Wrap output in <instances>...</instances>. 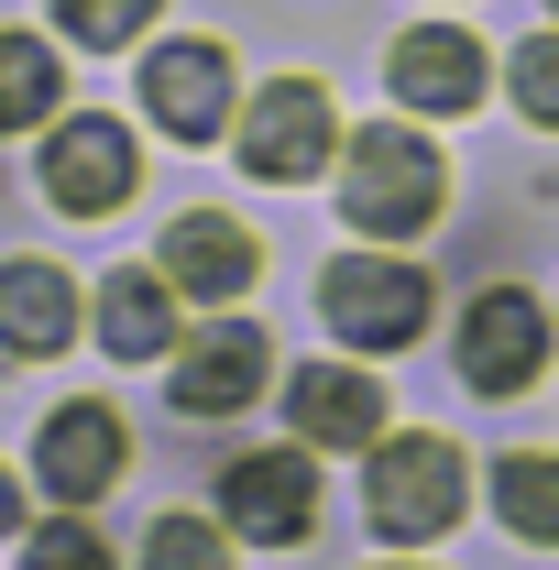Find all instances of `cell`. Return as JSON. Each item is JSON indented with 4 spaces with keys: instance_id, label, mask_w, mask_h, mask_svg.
<instances>
[{
    "instance_id": "1",
    "label": "cell",
    "mask_w": 559,
    "mask_h": 570,
    "mask_svg": "<svg viewBox=\"0 0 559 570\" xmlns=\"http://www.w3.org/2000/svg\"><path fill=\"white\" fill-rule=\"evenodd\" d=\"M439 198H450V165L428 154L418 132H362L351 142V165H341V209L351 230H373V242H406V230H428L439 219Z\"/></svg>"
},
{
    "instance_id": "2",
    "label": "cell",
    "mask_w": 559,
    "mask_h": 570,
    "mask_svg": "<svg viewBox=\"0 0 559 570\" xmlns=\"http://www.w3.org/2000/svg\"><path fill=\"white\" fill-rule=\"evenodd\" d=\"M461 494H472V472H461V450L450 439H384L373 450V472H362V515H373V538H439V527H461Z\"/></svg>"
},
{
    "instance_id": "3",
    "label": "cell",
    "mask_w": 559,
    "mask_h": 570,
    "mask_svg": "<svg viewBox=\"0 0 559 570\" xmlns=\"http://www.w3.org/2000/svg\"><path fill=\"white\" fill-rule=\"evenodd\" d=\"M318 307H330V330L351 352H406L428 330V275L418 264H384V253H341L318 275Z\"/></svg>"
},
{
    "instance_id": "4",
    "label": "cell",
    "mask_w": 559,
    "mask_h": 570,
    "mask_svg": "<svg viewBox=\"0 0 559 570\" xmlns=\"http://www.w3.org/2000/svg\"><path fill=\"white\" fill-rule=\"evenodd\" d=\"M219 527L253 538V549H296V538L318 527V472H307V450H242V461L219 472Z\"/></svg>"
},
{
    "instance_id": "5",
    "label": "cell",
    "mask_w": 559,
    "mask_h": 570,
    "mask_svg": "<svg viewBox=\"0 0 559 570\" xmlns=\"http://www.w3.org/2000/svg\"><path fill=\"white\" fill-rule=\"evenodd\" d=\"M133 176H143V154H133V132H121L110 110L56 121V142H45V198H56L67 219H110L121 198H133Z\"/></svg>"
},
{
    "instance_id": "6",
    "label": "cell",
    "mask_w": 559,
    "mask_h": 570,
    "mask_svg": "<svg viewBox=\"0 0 559 570\" xmlns=\"http://www.w3.org/2000/svg\"><path fill=\"white\" fill-rule=\"evenodd\" d=\"M538 362H549V307H538L527 285L472 296V318H461V384H472V395H527Z\"/></svg>"
},
{
    "instance_id": "7",
    "label": "cell",
    "mask_w": 559,
    "mask_h": 570,
    "mask_svg": "<svg viewBox=\"0 0 559 570\" xmlns=\"http://www.w3.org/2000/svg\"><path fill=\"white\" fill-rule=\"evenodd\" d=\"M242 165H253L264 187L318 176V165H330V88H318V77H275V88L242 110Z\"/></svg>"
},
{
    "instance_id": "8",
    "label": "cell",
    "mask_w": 559,
    "mask_h": 570,
    "mask_svg": "<svg viewBox=\"0 0 559 570\" xmlns=\"http://www.w3.org/2000/svg\"><path fill=\"white\" fill-rule=\"evenodd\" d=\"M264 373H275L264 330H253V318H219V330H198V341L176 352V406H187V417H242V406L264 395Z\"/></svg>"
},
{
    "instance_id": "9",
    "label": "cell",
    "mask_w": 559,
    "mask_h": 570,
    "mask_svg": "<svg viewBox=\"0 0 559 570\" xmlns=\"http://www.w3.org/2000/svg\"><path fill=\"white\" fill-rule=\"evenodd\" d=\"M285 417L307 428L318 450H362V461H373V450H384V417H395V406H384V384H373V373L307 362V373H285Z\"/></svg>"
},
{
    "instance_id": "10",
    "label": "cell",
    "mask_w": 559,
    "mask_h": 570,
    "mask_svg": "<svg viewBox=\"0 0 559 570\" xmlns=\"http://www.w3.org/2000/svg\"><path fill=\"white\" fill-rule=\"evenodd\" d=\"M143 99H154V121L176 142H209L219 121H231V56L198 45V33H187V45H154V56H143Z\"/></svg>"
},
{
    "instance_id": "11",
    "label": "cell",
    "mask_w": 559,
    "mask_h": 570,
    "mask_svg": "<svg viewBox=\"0 0 559 570\" xmlns=\"http://www.w3.org/2000/svg\"><path fill=\"white\" fill-rule=\"evenodd\" d=\"M121 461H133V439H121L110 406H56L45 439H33V472H45V494H56V504L110 494V472H121Z\"/></svg>"
},
{
    "instance_id": "12",
    "label": "cell",
    "mask_w": 559,
    "mask_h": 570,
    "mask_svg": "<svg viewBox=\"0 0 559 570\" xmlns=\"http://www.w3.org/2000/svg\"><path fill=\"white\" fill-rule=\"evenodd\" d=\"M384 77H395L406 110H472V99H483V45H472L461 22H418V33H395Z\"/></svg>"
},
{
    "instance_id": "13",
    "label": "cell",
    "mask_w": 559,
    "mask_h": 570,
    "mask_svg": "<svg viewBox=\"0 0 559 570\" xmlns=\"http://www.w3.org/2000/svg\"><path fill=\"white\" fill-rule=\"evenodd\" d=\"M264 275V253H253V230L219 209H187L165 230V285H187V296H242V285Z\"/></svg>"
},
{
    "instance_id": "14",
    "label": "cell",
    "mask_w": 559,
    "mask_h": 570,
    "mask_svg": "<svg viewBox=\"0 0 559 570\" xmlns=\"http://www.w3.org/2000/svg\"><path fill=\"white\" fill-rule=\"evenodd\" d=\"M77 341V285L56 264H0V352L11 362H45Z\"/></svg>"
},
{
    "instance_id": "15",
    "label": "cell",
    "mask_w": 559,
    "mask_h": 570,
    "mask_svg": "<svg viewBox=\"0 0 559 570\" xmlns=\"http://www.w3.org/2000/svg\"><path fill=\"white\" fill-rule=\"evenodd\" d=\"M99 341L121 362H154L176 341V307H165V275H110L99 285Z\"/></svg>"
},
{
    "instance_id": "16",
    "label": "cell",
    "mask_w": 559,
    "mask_h": 570,
    "mask_svg": "<svg viewBox=\"0 0 559 570\" xmlns=\"http://www.w3.org/2000/svg\"><path fill=\"white\" fill-rule=\"evenodd\" d=\"M493 504H504V527H516V538L559 549V461H538V450L493 461Z\"/></svg>"
},
{
    "instance_id": "17",
    "label": "cell",
    "mask_w": 559,
    "mask_h": 570,
    "mask_svg": "<svg viewBox=\"0 0 559 570\" xmlns=\"http://www.w3.org/2000/svg\"><path fill=\"white\" fill-rule=\"evenodd\" d=\"M56 88H67V67H56L33 33H0V132L45 121V110H56Z\"/></svg>"
},
{
    "instance_id": "18",
    "label": "cell",
    "mask_w": 559,
    "mask_h": 570,
    "mask_svg": "<svg viewBox=\"0 0 559 570\" xmlns=\"http://www.w3.org/2000/svg\"><path fill=\"white\" fill-rule=\"evenodd\" d=\"M143 570H231V527H209V515H165V527L143 538Z\"/></svg>"
},
{
    "instance_id": "19",
    "label": "cell",
    "mask_w": 559,
    "mask_h": 570,
    "mask_svg": "<svg viewBox=\"0 0 559 570\" xmlns=\"http://www.w3.org/2000/svg\"><path fill=\"white\" fill-rule=\"evenodd\" d=\"M22 570H110V538H99L88 515H45V527L22 538Z\"/></svg>"
},
{
    "instance_id": "20",
    "label": "cell",
    "mask_w": 559,
    "mask_h": 570,
    "mask_svg": "<svg viewBox=\"0 0 559 570\" xmlns=\"http://www.w3.org/2000/svg\"><path fill=\"white\" fill-rule=\"evenodd\" d=\"M516 110H527L538 132H559V33H527V45H516Z\"/></svg>"
},
{
    "instance_id": "21",
    "label": "cell",
    "mask_w": 559,
    "mask_h": 570,
    "mask_svg": "<svg viewBox=\"0 0 559 570\" xmlns=\"http://www.w3.org/2000/svg\"><path fill=\"white\" fill-rule=\"evenodd\" d=\"M56 22H67L77 45H133L143 22H154V0H56Z\"/></svg>"
},
{
    "instance_id": "22",
    "label": "cell",
    "mask_w": 559,
    "mask_h": 570,
    "mask_svg": "<svg viewBox=\"0 0 559 570\" xmlns=\"http://www.w3.org/2000/svg\"><path fill=\"white\" fill-rule=\"evenodd\" d=\"M0 538H22V494H11V472H0Z\"/></svg>"
},
{
    "instance_id": "23",
    "label": "cell",
    "mask_w": 559,
    "mask_h": 570,
    "mask_svg": "<svg viewBox=\"0 0 559 570\" xmlns=\"http://www.w3.org/2000/svg\"><path fill=\"white\" fill-rule=\"evenodd\" d=\"M549 11H559V0H549Z\"/></svg>"
}]
</instances>
